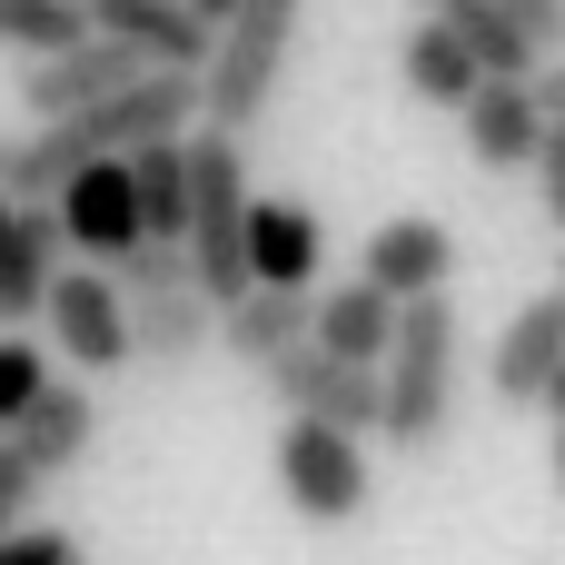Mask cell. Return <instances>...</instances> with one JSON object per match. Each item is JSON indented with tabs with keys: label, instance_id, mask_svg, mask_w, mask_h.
Here are the masks:
<instances>
[{
	"label": "cell",
	"instance_id": "obj_1",
	"mask_svg": "<svg viewBox=\"0 0 565 565\" xmlns=\"http://www.w3.org/2000/svg\"><path fill=\"white\" fill-rule=\"evenodd\" d=\"M457 367H467V328H457V298L427 288L397 308V338L377 358L387 377V457H437L447 447V417H457Z\"/></svg>",
	"mask_w": 565,
	"mask_h": 565
},
{
	"label": "cell",
	"instance_id": "obj_2",
	"mask_svg": "<svg viewBox=\"0 0 565 565\" xmlns=\"http://www.w3.org/2000/svg\"><path fill=\"white\" fill-rule=\"evenodd\" d=\"M298 20H308V0H238L228 20H218V40H209V60H199V119H218V129H258V109L278 99V79H288V50H298Z\"/></svg>",
	"mask_w": 565,
	"mask_h": 565
},
{
	"label": "cell",
	"instance_id": "obj_3",
	"mask_svg": "<svg viewBox=\"0 0 565 565\" xmlns=\"http://www.w3.org/2000/svg\"><path fill=\"white\" fill-rule=\"evenodd\" d=\"M278 497H288L308 526H348V516H367V497H377L367 437L338 427V417H278Z\"/></svg>",
	"mask_w": 565,
	"mask_h": 565
},
{
	"label": "cell",
	"instance_id": "obj_4",
	"mask_svg": "<svg viewBox=\"0 0 565 565\" xmlns=\"http://www.w3.org/2000/svg\"><path fill=\"white\" fill-rule=\"evenodd\" d=\"M40 328H50V348L79 367V377H119V367H139V338H129V298H119V278L89 258V268H60L50 278V308H40Z\"/></svg>",
	"mask_w": 565,
	"mask_h": 565
},
{
	"label": "cell",
	"instance_id": "obj_5",
	"mask_svg": "<svg viewBox=\"0 0 565 565\" xmlns=\"http://www.w3.org/2000/svg\"><path fill=\"white\" fill-rule=\"evenodd\" d=\"M258 377H268L278 417H338V427H358V437H377V427H387V377H377L367 358L318 348V338H298V348H288V358H268Z\"/></svg>",
	"mask_w": 565,
	"mask_h": 565
},
{
	"label": "cell",
	"instance_id": "obj_6",
	"mask_svg": "<svg viewBox=\"0 0 565 565\" xmlns=\"http://www.w3.org/2000/svg\"><path fill=\"white\" fill-rule=\"evenodd\" d=\"M50 199H60V228H70V248H79V258H119V248H139V238H149V199H139L129 149H119V159L70 169Z\"/></svg>",
	"mask_w": 565,
	"mask_h": 565
},
{
	"label": "cell",
	"instance_id": "obj_7",
	"mask_svg": "<svg viewBox=\"0 0 565 565\" xmlns=\"http://www.w3.org/2000/svg\"><path fill=\"white\" fill-rule=\"evenodd\" d=\"M457 119H467V159H477V169H536V149H546L536 70H487Z\"/></svg>",
	"mask_w": 565,
	"mask_h": 565
},
{
	"label": "cell",
	"instance_id": "obj_8",
	"mask_svg": "<svg viewBox=\"0 0 565 565\" xmlns=\"http://www.w3.org/2000/svg\"><path fill=\"white\" fill-rule=\"evenodd\" d=\"M139 70H159V60H139L119 30H89V40H70V50H50V60H20V99H30V119H60V109H79V99H109V89L139 79Z\"/></svg>",
	"mask_w": 565,
	"mask_h": 565
},
{
	"label": "cell",
	"instance_id": "obj_9",
	"mask_svg": "<svg viewBox=\"0 0 565 565\" xmlns=\"http://www.w3.org/2000/svg\"><path fill=\"white\" fill-rule=\"evenodd\" d=\"M119 298H129V338H139V367L179 377V367H199V358L218 348V298H209L199 278H169V288H119Z\"/></svg>",
	"mask_w": 565,
	"mask_h": 565
},
{
	"label": "cell",
	"instance_id": "obj_10",
	"mask_svg": "<svg viewBox=\"0 0 565 565\" xmlns=\"http://www.w3.org/2000/svg\"><path fill=\"white\" fill-rule=\"evenodd\" d=\"M70 228H60V199H20L10 238H0V328H40L50 308V278L70 268Z\"/></svg>",
	"mask_w": 565,
	"mask_h": 565
},
{
	"label": "cell",
	"instance_id": "obj_11",
	"mask_svg": "<svg viewBox=\"0 0 565 565\" xmlns=\"http://www.w3.org/2000/svg\"><path fill=\"white\" fill-rule=\"evenodd\" d=\"M556 367H565V288H546V298H526L507 318V338L487 358V387H497V407H546Z\"/></svg>",
	"mask_w": 565,
	"mask_h": 565
},
{
	"label": "cell",
	"instance_id": "obj_12",
	"mask_svg": "<svg viewBox=\"0 0 565 565\" xmlns=\"http://www.w3.org/2000/svg\"><path fill=\"white\" fill-rule=\"evenodd\" d=\"M358 268H367L387 298H427V288H447V278H457V238H447L437 218H417V209H407V218H377V228H367Z\"/></svg>",
	"mask_w": 565,
	"mask_h": 565
},
{
	"label": "cell",
	"instance_id": "obj_13",
	"mask_svg": "<svg viewBox=\"0 0 565 565\" xmlns=\"http://www.w3.org/2000/svg\"><path fill=\"white\" fill-rule=\"evenodd\" d=\"M318 258H328V228L308 199H248V268L268 288H318Z\"/></svg>",
	"mask_w": 565,
	"mask_h": 565
},
{
	"label": "cell",
	"instance_id": "obj_14",
	"mask_svg": "<svg viewBox=\"0 0 565 565\" xmlns=\"http://www.w3.org/2000/svg\"><path fill=\"white\" fill-rule=\"evenodd\" d=\"M397 308H407V298H387V288L358 268V278L318 288L308 338H318V348H338V358H367V367H377V358H387V338H397Z\"/></svg>",
	"mask_w": 565,
	"mask_h": 565
},
{
	"label": "cell",
	"instance_id": "obj_15",
	"mask_svg": "<svg viewBox=\"0 0 565 565\" xmlns=\"http://www.w3.org/2000/svg\"><path fill=\"white\" fill-rule=\"evenodd\" d=\"M308 308H318V288H248L238 308H218V348L238 358V367H268V358H288L298 338H308Z\"/></svg>",
	"mask_w": 565,
	"mask_h": 565
},
{
	"label": "cell",
	"instance_id": "obj_16",
	"mask_svg": "<svg viewBox=\"0 0 565 565\" xmlns=\"http://www.w3.org/2000/svg\"><path fill=\"white\" fill-rule=\"evenodd\" d=\"M89 30H119L139 60H179V70H199L209 40H218L189 0H89Z\"/></svg>",
	"mask_w": 565,
	"mask_h": 565
},
{
	"label": "cell",
	"instance_id": "obj_17",
	"mask_svg": "<svg viewBox=\"0 0 565 565\" xmlns=\"http://www.w3.org/2000/svg\"><path fill=\"white\" fill-rule=\"evenodd\" d=\"M397 70H407V89H417V99H437V109H467V89L487 79V60L467 50V30H457L447 10H427V20L407 30Z\"/></svg>",
	"mask_w": 565,
	"mask_h": 565
},
{
	"label": "cell",
	"instance_id": "obj_18",
	"mask_svg": "<svg viewBox=\"0 0 565 565\" xmlns=\"http://www.w3.org/2000/svg\"><path fill=\"white\" fill-rule=\"evenodd\" d=\"M10 437H20V447H30V457H40L50 477H70V467L89 457V437H99V397H89L79 377H50V387L30 397V417H20Z\"/></svg>",
	"mask_w": 565,
	"mask_h": 565
},
{
	"label": "cell",
	"instance_id": "obj_19",
	"mask_svg": "<svg viewBox=\"0 0 565 565\" xmlns=\"http://www.w3.org/2000/svg\"><path fill=\"white\" fill-rule=\"evenodd\" d=\"M70 40H89V0H0V50L10 60H50Z\"/></svg>",
	"mask_w": 565,
	"mask_h": 565
},
{
	"label": "cell",
	"instance_id": "obj_20",
	"mask_svg": "<svg viewBox=\"0 0 565 565\" xmlns=\"http://www.w3.org/2000/svg\"><path fill=\"white\" fill-rule=\"evenodd\" d=\"M437 10H447V20L467 30V50H477L487 70H536V60H546V50L526 40V20H516L507 0H437Z\"/></svg>",
	"mask_w": 565,
	"mask_h": 565
},
{
	"label": "cell",
	"instance_id": "obj_21",
	"mask_svg": "<svg viewBox=\"0 0 565 565\" xmlns=\"http://www.w3.org/2000/svg\"><path fill=\"white\" fill-rule=\"evenodd\" d=\"M50 387V358H40V338H20V328H0V437L30 417V397Z\"/></svg>",
	"mask_w": 565,
	"mask_h": 565
},
{
	"label": "cell",
	"instance_id": "obj_22",
	"mask_svg": "<svg viewBox=\"0 0 565 565\" xmlns=\"http://www.w3.org/2000/svg\"><path fill=\"white\" fill-rule=\"evenodd\" d=\"M40 487H50V467H40V457H30L20 437H0V536H10V526H30Z\"/></svg>",
	"mask_w": 565,
	"mask_h": 565
},
{
	"label": "cell",
	"instance_id": "obj_23",
	"mask_svg": "<svg viewBox=\"0 0 565 565\" xmlns=\"http://www.w3.org/2000/svg\"><path fill=\"white\" fill-rule=\"evenodd\" d=\"M0 565H89L70 526H10L0 536Z\"/></svg>",
	"mask_w": 565,
	"mask_h": 565
},
{
	"label": "cell",
	"instance_id": "obj_24",
	"mask_svg": "<svg viewBox=\"0 0 565 565\" xmlns=\"http://www.w3.org/2000/svg\"><path fill=\"white\" fill-rule=\"evenodd\" d=\"M536 199H546V218L565 228V119H546V149H536Z\"/></svg>",
	"mask_w": 565,
	"mask_h": 565
},
{
	"label": "cell",
	"instance_id": "obj_25",
	"mask_svg": "<svg viewBox=\"0 0 565 565\" xmlns=\"http://www.w3.org/2000/svg\"><path fill=\"white\" fill-rule=\"evenodd\" d=\"M507 10L526 20V40H536L546 60H556V50H565V0H507Z\"/></svg>",
	"mask_w": 565,
	"mask_h": 565
},
{
	"label": "cell",
	"instance_id": "obj_26",
	"mask_svg": "<svg viewBox=\"0 0 565 565\" xmlns=\"http://www.w3.org/2000/svg\"><path fill=\"white\" fill-rule=\"evenodd\" d=\"M536 99H546V119H565V50H556V60H536Z\"/></svg>",
	"mask_w": 565,
	"mask_h": 565
},
{
	"label": "cell",
	"instance_id": "obj_27",
	"mask_svg": "<svg viewBox=\"0 0 565 565\" xmlns=\"http://www.w3.org/2000/svg\"><path fill=\"white\" fill-rule=\"evenodd\" d=\"M189 10H199V20H209V30H218V20H228V10H238V0H189Z\"/></svg>",
	"mask_w": 565,
	"mask_h": 565
},
{
	"label": "cell",
	"instance_id": "obj_28",
	"mask_svg": "<svg viewBox=\"0 0 565 565\" xmlns=\"http://www.w3.org/2000/svg\"><path fill=\"white\" fill-rule=\"evenodd\" d=\"M546 417H565V367H556V377H546Z\"/></svg>",
	"mask_w": 565,
	"mask_h": 565
},
{
	"label": "cell",
	"instance_id": "obj_29",
	"mask_svg": "<svg viewBox=\"0 0 565 565\" xmlns=\"http://www.w3.org/2000/svg\"><path fill=\"white\" fill-rule=\"evenodd\" d=\"M10 159H20V139H10V129H0V189H10Z\"/></svg>",
	"mask_w": 565,
	"mask_h": 565
},
{
	"label": "cell",
	"instance_id": "obj_30",
	"mask_svg": "<svg viewBox=\"0 0 565 565\" xmlns=\"http://www.w3.org/2000/svg\"><path fill=\"white\" fill-rule=\"evenodd\" d=\"M556 497H565V417H556Z\"/></svg>",
	"mask_w": 565,
	"mask_h": 565
},
{
	"label": "cell",
	"instance_id": "obj_31",
	"mask_svg": "<svg viewBox=\"0 0 565 565\" xmlns=\"http://www.w3.org/2000/svg\"><path fill=\"white\" fill-rule=\"evenodd\" d=\"M10 218H20V199H10V189H0V238H10Z\"/></svg>",
	"mask_w": 565,
	"mask_h": 565
},
{
	"label": "cell",
	"instance_id": "obj_32",
	"mask_svg": "<svg viewBox=\"0 0 565 565\" xmlns=\"http://www.w3.org/2000/svg\"><path fill=\"white\" fill-rule=\"evenodd\" d=\"M417 10H437V0H417Z\"/></svg>",
	"mask_w": 565,
	"mask_h": 565
},
{
	"label": "cell",
	"instance_id": "obj_33",
	"mask_svg": "<svg viewBox=\"0 0 565 565\" xmlns=\"http://www.w3.org/2000/svg\"><path fill=\"white\" fill-rule=\"evenodd\" d=\"M556 288H565V268H556Z\"/></svg>",
	"mask_w": 565,
	"mask_h": 565
}]
</instances>
